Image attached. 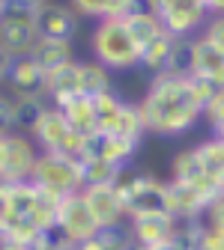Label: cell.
<instances>
[{
	"label": "cell",
	"instance_id": "1",
	"mask_svg": "<svg viewBox=\"0 0 224 250\" xmlns=\"http://www.w3.org/2000/svg\"><path fill=\"white\" fill-rule=\"evenodd\" d=\"M138 107L144 116L147 134L162 140L182 137L203 122V104L191 89L188 75H176V72H162L149 78Z\"/></svg>",
	"mask_w": 224,
	"mask_h": 250
},
{
	"label": "cell",
	"instance_id": "2",
	"mask_svg": "<svg viewBox=\"0 0 224 250\" xmlns=\"http://www.w3.org/2000/svg\"><path fill=\"white\" fill-rule=\"evenodd\" d=\"M90 54L108 72H132L141 66V45L132 36L125 18H105L93 24Z\"/></svg>",
	"mask_w": 224,
	"mask_h": 250
},
{
	"label": "cell",
	"instance_id": "3",
	"mask_svg": "<svg viewBox=\"0 0 224 250\" xmlns=\"http://www.w3.org/2000/svg\"><path fill=\"white\" fill-rule=\"evenodd\" d=\"M117 191L125 203V217H149V214H168V179H158L155 173L125 167L117 176Z\"/></svg>",
	"mask_w": 224,
	"mask_h": 250
},
{
	"label": "cell",
	"instance_id": "4",
	"mask_svg": "<svg viewBox=\"0 0 224 250\" xmlns=\"http://www.w3.org/2000/svg\"><path fill=\"white\" fill-rule=\"evenodd\" d=\"M93 102H96V119H99V128L96 131L144 143L147 128H144V116H141L138 102H129L125 96H120L117 89L102 92V96H96Z\"/></svg>",
	"mask_w": 224,
	"mask_h": 250
},
{
	"label": "cell",
	"instance_id": "5",
	"mask_svg": "<svg viewBox=\"0 0 224 250\" xmlns=\"http://www.w3.org/2000/svg\"><path fill=\"white\" fill-rule=\"evenodd\" d=\"M144 9H149L162 21V27L174 39H191L203 33L209 21L203 0H144Z\"/></svg>",
	"mask_w": 224,
	"mask_h": 250
},
{
	"label": "cell",
	"instance_id": "6",
	"mask_svg": "<svg viewBox=\"0 0 224 250\" xmlns=\"http://www.w3.org/2000/svg\"><path fill=\"white\" fill-rule=\"evenodd\" d=\"M39 191H48L54 197H69L84 191V176H81V161L66 158V155H54V152H39V161L30 176Z\"/></svg>",
	"mask_w": 224,
	"mask_h": 250
},
{
	"label": "cell",
	"instance_id": "7",
	"mask_svg": "<svg viewBox=\"0 0 224 250\" xmlns=\"http://www.w3.org/2000/svg\"><path fill=\"white\" fill-rule=\"evenodd\" d=\"M30 137L39 146V152H54V155H66V158L84 161V140L87 137H81L66 122V116L60 113V107H54V104L42 113V119L30 131Z\"/></svg>",
	"mask_w": 224,
	"mask_h": 250
},
{
	"label": "cell",
	"instance_id": "8",
	"mask_svg": "<svg viewBox=\"0 0 224 250\" xmlns=\"http://www.w3.org/2000/svg\"><path fill=\"white\" fill-rule=\"evenodd\" d=\"M102 227L96 224V217L84 200V194H69L60 200V211H57V235L66 241L69 247L84 244L87 238H93Z\"/></svg>",
	"mask_w": 224,
	"mask_h": 250
},
{
	"label": "cell",
	"instance_id": "9",
	"mask_svg": "<svg viewBox=\"0 0 224 250\" xmlns=\"http://www.w3.org/2000/svg\"><path fill=\"white\" fill-rule=\"evenodd\" d=\"M36 161H39V146L33 143V137L24 131H9L3 137V173H0V182L6 185L30 182Z\"/></svg>",
	"mask_w": 224,
	"mask_h": 250
},
{
	"label": "cell",
	"instance_id": "10",
	"mask_svg": "<svg viewBox=\"0 0 224 250\" xmlns=\"http://www.w3.org/2000/svg\"><path fill=\"white\" fill-rule=\"evenodd\" d=\"M36 33L39 39L75 42L81 33V15L66 0H42L36 6Z\"/></svg>",
	"mask_w": 224,
	"mask_h": 250
},
{
	"label": "cell",
	"instance_id": "11",
	"mask_svg": "<svg viewBox=\"0 0 224 250\" xmlns=\"http://www.w3.org/2000/svg\"><path fill=\"white\" fill-rule=\"evenodd\" d=\"M171 182H179V185H188V188H195V191L212 203V197L221 191V188L206 176L200 158H198V149L195 146H182L171 155Z\"/></svg>",
	"mask_w": 224,
	"mask_h": 250
},
{
	"label": "cell",
	"instance_id": "12",
	"mask_svg": "<svg viewBox=\"0 0 224 250\" xmlns=\"http://www.w3.org/2000/svg\"><path fill=\"white\" fill-rule=\"evenodd\" d=\"M138 149H141V143H135V140H123L117 134L93 131L84 140V158L105 161L111 167H129V161L138 155Z\"/></svg>",
	"mask_w": 224,
	"mask_h": 250
},
{
	"label": "cell",
	"instance_id": "13",
	"mask_svg": "<svg viewBox=\"0 0 224 250\" xmlns=\"http://www.w3.org/2000/svg\"><path fill=\"white\" fill-rule=\"evenodd\" d=\"M81 194H84V200H87L99 227H120V224L129 221L125 217V203L117 191V185H90Z\"/></svg>",
	"mask_w": 224,
	"mask_h": 250
},
{
	"label": "cell",
	"instance_id": "14",
	"mask_svg": "<svg viewBox=\"0 0 224 250\" xmlns=\"http://www.w3.org/2000/svg\"><path fill=\"white\" fill-rule=\"evenodd\" d=\"M45 81L48 75L33 62V57H15L6 72L3 89H9L12 96H45Z\"/></svg>",
	"mask_w": 224,
	"mask_h": 250
},
{
	"label": "cell",
	"instance_id": "15",
	"mask_svg": "<svg viewBox=\"0 0 224 250\" xmlns=\"http://www.w3.org/2000/svg\"><path fill=\"white\" fill-rule=\"evenodd\" d=\"M188 75L209 78L224 86V51H218L203 33L191 36V69Z\"/></svg>",
	"mask_w": 224,
	"mask_h": 250
},
{
	"label": "cell",
	"instance_id": "16",
	"mask_svg": "<svg viewBox=\"0 0 224 250\" xmlns=\"http://www.w3.org/2000/svg\"><path fill=\"white\" fill-rule=\"evenodd\" d=\"M176 227L179 221L171 214H149V217H135L129 221V232L132 241L144 244V247H155V244H165L176 238Z\"/></svg>",
	"mask_w": 224,
	"mask_h": 250
},
{
	"label": "cell",
	"instance_id": "17",
	"mask_svg": "<svg viewBox=\"0 0 224 250\" xmlns=\"http://www.w3.org/2000/svg\"><path fill=\"white\" fill-rule=\"evenodd\" d=\"M206 200L188 185H179V182H171L168 179V214L176 217V221H198L206 211Z\"/></svg>",
	"mask_w": 224,
	"mask_h": 250
},
{
	"label": "cell",
	"instance_id": "18",
	"mask_svg": "<svg viewBox=\"0 0 224 250\" xmlns=\"http://www.w3.org/2000/svg\"><path fill=\"white\" fill-rule=\"evenodd\" d=\"M30 57H33V62L45 75H54V72L72 66V62L78 60L75 42H60V39H39Z\"/></svg>",
	"mask_w": 224,
	"mask_h": 250
},
{
	"label": "cell",
	"instance_id": "19",
	"mask_svg": "<svg viewBox=\"0 0 224 250\" xmlns=\"http://www.w3.org/2000/svg\"><path fill=\"white\" fill-rule=\"evenodd\" d=\"M39 42L36 24H15V21H0V48L12 60L15 57H30Z\"/></svg>",
	"mask_w": 224,
	"mask_h": 250
},
{
	"label": "cell",
	"instance_id": "20",
	"mask_svg": "<svg viewBox=\"0 0 224 250\" xmlns=\"http://www.w3.org/2000/svg\"><path fill=\"white\" fill-rule=\"evenodd\" d=\"M176 42H179V39H174L168 30H165L162 36H155L149 45L141 48V66H138V69H144L149 78L168 72V69H171V57H174V51H176Z\"/></svg>",
	"mask_w": 224,
	"mask_h": 250
},
{
	"label": "cell",
	"instance_id": "21",
	"mask_svg": "<svg viewBox=\"0 0 224 250\" xmlns=\"http://www.w3.org/2000/svg\"><path fill=\"white\" fill-rule=\"evenodd\" d=\"M57 107H60V113L66 116V122L72 125L81 137H90L96 128H99V119H96V102L90 96H75V99L63 102Z\"/></svg>",
	"mask_w": 224,
	"mask_h": 250
},
{
	"label": "cell",
	"instance_id": "22",
	"mask_svg": "<svg viewBox=\"0 0 224 250\" xmlns=\"http://www.w3.org/2000/svg\"><path fill=\"white\" fill-rule=\"evenodd\" d=\"M75 96H81L78 60L72 62V66H66V69H60V72L48 75V81H45V99H48L54 107L63 104V102H69V99H75Z\"/></svg>",
	"mask_w": 224,
	"mask_h": 250
},
{
	"label": "cell",
	"instance_id": "23",
	"mask_svg": "<svg viewBox=\"0 0 224 250\" xmlns=\"http://www.w3.org/2000/svg\"><path fill=\"white\" fill-rule=\"evenodd\" d=\"M78 75H81V96H102V92H111L114 89V72H108L102 62H96L93 57L90 60H81L78 57Z\"/></svg>",
	"mask_w": 224,
	"mask_h": 250
},
{
	"label": "cell",
	"instance_id": "24",
	"mask_svg": "<svg viewBox=\"0 0 224 250\" xmlns=\"http://www.w3.org/2000/svg\"><path fill=\"white\" fill-rule=\"evenodd\" d=\"M195 149H198V158H200L206 176H209L218 188H224V140H218V137L209 134L206 140L195 143Z\"/></svg>",
	"mask_w": 224,
	"mask_h": 250
},
{
	"label": "cell",
	"instance_id": "25",
	"mask_svg": "<svg viewBox=\"0 0 224 250\" xmlns=\"http://www.w3.org/2000/svg\"><path fill=\"white\" fill-rule=\"evenodd\" d=\"M48 107L51 102L45 96H15V131L30 134Z\"/></svg>",
	"mask_w": 224,
	"mask_h": 250
},
{
	"label": "cell",
	"instance_id": "26",
	"mask_svg": "<svg viewBox=\"0 0 224 250\" xmlns=\"http://www.w3.org/2000/svg\"><path fill=\"white\" fill-rule=\"evenodd\" d=\"M129 244H132V232H129V221H125L120 227H102L75 250H129Z\"/></svg>",
	"mask_w": 224,
	"mask_h": 250
},
{
	"label": "cell",
	"instance_id": "27",
	"mask_svg": "<svg viewBox=\"0 0 224 250\" xmlns=\"http://www.w3.org/2000/svg\"><path fill=\"white\" fill-rule=\"evenodd\" d=\"M125 24H129V30H132V36L138 39V45L144 48V45H149L155 36H162L165 33V27H162V21H158L149 9H135L132 15H125Z\"/></svg>",
	"mask_w": 224,
	"mask_h": 250
},
{
	"label": "cell",
	"instance_id": "28",
	"mask_svg": "<svg viewBox=\"0 0 224 250\" xmlns=\"http://www.w3.org/2000/svg\"><path fill=\"white\" fill-rule=\"evenodd\" d=\"M123 170H125V167H111V164H105V161H93V158H84V161H81L84 188H90V185H114Z\"/></svg>",
	"mask_w": 224,
	"mask_h": 250
},
{
	"label": "cell",
	"instance_id": "29",
	"mask_svg": "<svg viewBox=\"0 0 224 250\" xmlns=\"http://www.w3.org/2000/svg\"><path fill=\"white\" fill-rule=\"evenodd\" d=\"M66 3L81 15V21H105L111 18V3L108 0H66Z\"/></svg>",
	"mask_w": 224,
	"mask_h": 250
},
{
	"label": "cell",
	"instance_id": "30",
	"mask_svg": "<svg viewBox=\"0 0 224 250\" xmlns=\"http://www.w3.org/2000/svg\"><path fill=\"white\" fill-rule=\"evenodd\" d=\"M15 131V96L9 89H0V134Z\"/></svg>",
	"mask_w": 224,
	"mask_h": 250
},
{
	"label": "cell",
	"instance_id": "31",
	"mask_svg": "<svg viewBox=\"0 0 224 250\" xmlns=\"http://www.w3.org/2000/svg\"><path fill=\"white\" fill-rule=\"evenodd\" d=\"M203 221H206V227H212V229H221V232H224V188L212 197V203L206 206Z\"/></svg>",
	"mask_w": 224,
	"mask_h": 250
},
{
	"label": "cell",
	"instance_id": "32",
	"mask_svg": "<svg viewBox=\"0 0 224 250\" xmlns=\"http://www.w3.org/2000/svg\"><path fill=\"white\" fill-rule=\"evenodd\" d=\"M203 122L209 125V131L215 128V125L224 122V89L218 92L212 102H206V107H203Z\"/></svg>",
	"mask_w": 224,
	"mask_h": 250
},
{
	"label": "cell",
	"instance_id": "33",
	"mask_svg": "<svg viewBox=\"0 0 224 250\" xmlns=\"http://www.w3.org/2000/svg\"><path fill=\"white\" fill-rule=\"evenodd\" d=\"M203 36H206L218 51H224V15H209V21H206V27H203Z\"/></svg>",
	"mask_w": 224,
	"mask_h": 250
},
{
	"label": "cell",
	"instance_id": "34",
	"mask_svg": "<svg viewBox=\"0 0 224 250\" xmlns=\"http://www.w3.org/2000/svg\"><path fill=\"white\" fill-rule=\"evenodd\" d=\"M198 250H224V232L206 227V221H203V232L198 238Z\"/></svg>",
	"mask_w": 224,
	"mask_h": 250
},
{
	"label": "cell",
	"instance_id": "35",
	"mask_svg": "<svg viewBox=\"0 0 224 250\" xmlns=\"http://www.w3.org/2000/svg\"><path fill=\"white\" fill-rule=\"evenodd\" d=\"M108 3H111V18H125L135 9H141L144 0H108Z\"/></svg>",
	"mask_w": 224,
	"mask_h": 250
},
{
	"label": "cell",
	"instance_id": "36",
	"mask_svg": "<svg viewBox=\"0 0 224 250\" xmlns=\"http://www.w3.org/2000/svg\"><path fill=\"white\" fill-rule=\"evenodd\" d=\"M9 214H12V208H9V185L0 182V229H3V224L9 221Z\"/></svg>",
	"mask_w": 224,
	"mask_h": 250
},
{
	"label": "cell",
	"instance_id": "37",
	"mask_svg": "<svg viewBox=\"0 0 224 250\" xmlns=\"http://www.w3.org/2000/svg\"><path fill=\"white\" fill-rule=\"evenodd\" d=\"M209 15H224V0H203Z\"/></svg>",
	"mask_w": 224,
	"mask_h": 250
},
{
	"label": "cell",
	"instance_id": "38",
	"mask_svg": "<svg viewBox=\"0 0 224 250\" xmlns=\"http://www.w3.org/2000/svg\"><path fill=\"white\" fill-rule=\"evenodd\" d=\"M149 250H182V244L174 238V241H165V244H155V247H149Z\"/></svg>",
	"mask_w": 224,
	"mask_h": 250
},
{
	"label": "cell",
	"instance_id": "39",
	"mask_svg": "<svg viewBox=\"0 0 224 250\" xmlns=\"http://www.w3.org/2000/svg\"><path fill=\"white\" fill-rule=\"evenodd\" d=\"M0 250H30L24 244H15V241H6V238H0Z\"/></svg>",
	"mask_w": 224,
	"mask_h": 250
},
{
	"label": "cell",
	"instance_id": "40",
	"mask_svg": "<svg viewBox=\"0 0 224 250\" xmlns=\"http://www.w3.org/2000/svg\"><path fill=\"white\" fill-rule=\"evenodd\" d=\"M209 134H212V137H218V140H224V122H221V125H215Z\"/></svg>",
	"mask_w": 224,
	"mask_h": 250
},
{
	"label": "cell",
	"instance_id": "41",
	"mask_svg": "<svg viewBox=\"0 0 224 250\" xmlns=\"http://www.w3.org/2000/svg\"><path fill=\"white\" fill-rule=\"evenodd\" d=\"M3 137L6 134H0V173H3Z\"/></svg>",
	"mask_w": 224,
	"mask_h": 250
},
{
	"label": "cell",
	"instance_id": "42",
	"mask_svg": "<svg viewBox=\"0 0 224 250\" xmlns=\"http://www.w3.org/2000/svg\"><path fill=\"white\" fill-rule=\"evenodd\" d=\"M129 250H149V247H144V244H138V241H132V244H129Z\"/></svg>",
	"mask_w": 224,
	"mask_h": 250
},
{
	"label": "cell",
	"instance_id": "43",
	"mask_svg": "<svg viewBox=\"0 0 224 250\" xmlns=\"http://www.w3.org/2000/svg\"><path fill=\"white\" fill-rule=\"evenodd\" d=\"M0 9H3V0H0Z\"/></svg>",
	"mask_w": 224,
	"mask_h": 250
},
{
	"label": "cell",
	"instance_id": "44",
	"mask_svg": "<svg viewBox=\"0 0 224 250\" xmlns=\"http://www.w3.org/2000/svg\"><path fill=\"white\" fill-rule=\"evenodd\" d=\"M33 3H42V0H33Z\"/></svg>",
	"mask_w": 224,
	"mask_h": 250
},
{
	"label": "cell",
	"instance_id": "45",
	"mask_svg": "<svg viewBox=\"0 0 224 250\" xmlns=\"http://www.w3.org/2000/svg\"><path fill=\"white\" fill-rule=\"evenodd\" d=\"M63 250H69V244H66V247H63Z\"/></svg>",
	"mask_w": 224,
	"mask_h": 250
},
{
	"label": "cell",
	"instance_id": "46",
	"mask_svg": "<svg viewBox=\"0 0 224 250\" xmlns=\"http://www.w3.org/2000/svg\"><path fill=\"white\" fill-rule=\"evenodd\" d=\"M191 250H198V247H191Z\"/></svg>",
	"mask_w": 224,
	"mask_h": 250
},
{
	"label": "cell",
	"instance_id": "47",
	"mask_svg": "<svg viewBox=\"0 0 224 250\" xmlns=\"http://www.w3.org/2000/svg\"><path fill=\"white\" fill-rule=\"evenodd\" d=\"M0 89H3V86H0Z\"/></svg>",
	"mask_w": 224,
	"mask_h": 250
}]
</instances>
